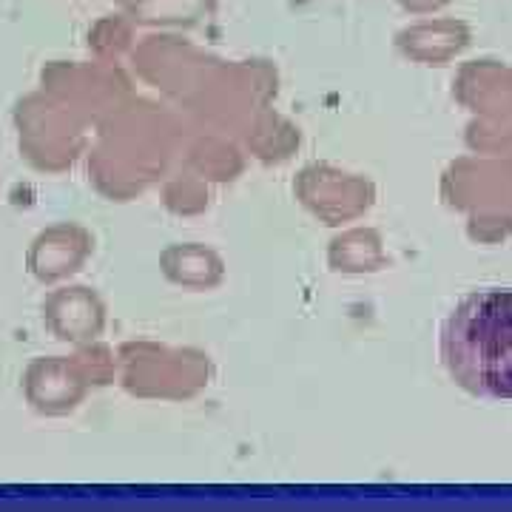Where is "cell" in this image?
<instances>
[{
	"instance_id": "cell-1",
	"label": "cell",
	"mask_w": 512,
	"mask_h": 512,
	"mask_svg": "<svg viewBox=\"0 0 512 512\" xmlns=\"http://www.w3.org/2000/svg\"><path fill=\"white\" fill-rule=\"evenodd\" d=\"M439 353L464 393L512 402V288L467 293L441 325Z\"/></svg>"
},
{
	"instance_id": "cell-2",
	"label": "cell",
	"mask_w": 512,
	"mask_h": 512,
	"mask_svg": "<svg viewBox=\"0 0 512 512\" xmlns=\"http://www.w3.org/2000/svg\"><path fill=\"white\" fill-rule=\"evenodd\" d=\"M396 52L419 66H447L473 43V29L461 18H419L396 32Z\"/></svg>"
},
{
	"instance_id": "cell-3",
	"label": "cell",
	"mask_w": 512,
	"mask_h": 512,
	"mask_svg": "<svg viewBox=\"0 0 512 512\" xmlns=\"http://www.w3.org/2000/svg\"><path fill=\"white\" fill-rule=\"evenodd\" d=\"M456 92L470 109L512 111V66L498 60H473L458 74Z\"/></svg>"
},
{
	"instance_id": "cell-4",
	"label": "cell",
	"mask_w": 512,
	"mask_h": 512,
	"mask_svg": "<svg viewBox=\"0 0 512 512\" xmlns=\"http://www.w3.org/2000/svg\"><path fill=\"white\" fill-rule=\"evenodd\" d=\"M333 265L336 271H350V274L379 271L384 265L382 237L376 231H362V228L350 231L333 242Z\"/></svg>"
},
{
	"instance_id": "cell-5",
	"label": "cell",
	"mask_w": 512,
	"mask_h": 512,
	"mask_svg": "<svg viewBox=\"0 0 512 512\" xmlns=\"http://www.w3.org/2000/svg\"><path fill=\"white\" fill-rule=\"evenodd\" d=\"M402 12L407 15H416V18H430V15H439L444 12L453 0H393Z\"/></svg>"
}]
</instances>
